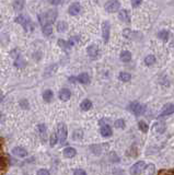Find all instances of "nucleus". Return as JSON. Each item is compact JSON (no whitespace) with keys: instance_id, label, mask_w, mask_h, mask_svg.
I'll return each mask as SVG.
<instances>
[{"instance_id":"obj_37","label":"nucleus","mask_w":174,"mask_h":175,"mask_svg":"<svg viewBox=\"0 0 174 175\" xmlns=\"http://www.w3.org/2000/svg\"><path fill=\"white\" fill-rule=\"evenodd\" d=\"M74 175H87L85 170H82V169H76L74 171Z\"/></svg>"},{"instance_id":"obj_13","label":"nucleus","mask_w":174,"mask_h":175,"mask_svg":"<svg viewBox=\"0 0 174 175\" xmlns=\"http://www.w3.org/2000/svg\"><path fill=\"white\" fill-rule=\"evenodd\" d=\"M58 96H59V99L61 101H68L70 97H71V92H70V90H68V89H61V90L59 91Z\"/></svg>"},{"instance_id":"obj_40","label":"nucleus","mask_w":174,"mask_h":175,"mask_svg":"<svg viewBox=\"0 0 174 175\" xmlns=\"http://www.w3.org/2000/svg\"><path fill=\"white\" fill-rule=\"evenodd\" d=\"M36 175H50V174L47 170H45V169H41V170L37 171Z\"/></svg>"},{"instance_id":"obj_30","label":"nucleus","mask_w":174,"mask_h":175,"mask_svg":"<svg viewBox=\"0 0 174 175\" xmlns=\"http://www.w3.org/2000/svg\"><path fill=\"white\" fill-rule=\"evenodd\" d=\"M155 62V57L153 55H148L144 58V64L147 66H151Z\"/></svg>"},{"instance_id":"obj_32","label":"nucleus","mask_w":174,"mask_h":175,"mask_svg":"<svg viewBox=\"0 0 174 175\" xmlns=\"http://www.w3.org/2000/svg\"><path fill=\"white\" fill-rule=\"evenodd\" d=\"M125 120L123 119V118H120V119H116L115 120V123H114V126L116 127V128H118V129H124L125 128Z\"/></svg>"},{"instance_id":"obj_42","label":"nucleus","mask_w":174,"mask_h":175,"mask_svg":"<svg viewBox=\"0 0 174 175\" xmlns=\"http://www.w3.org/2000/svg\"><path fill=\"white\" fill-rule=\"evenodd\" d=\"M141 1L142 0H131V5H133V7H138L141 3Z\"/></svg>"},{"instance_id":"obj_19","label":"nucleus","mask_w":174,"mask_h":175,"mask_svg":"<svg viewBox=\"0 0 174 175\" xmlns=\"http://www.w3.org/2000/svg\"><path fill=\"white\" fill-rule=\"evenodd\" d=\"M120 60L123 61V62H128L131 60V54H130V51L128 50H124V51H122V54H120Z\"/></svg>"},{"instance_id":"obj_10","label":"nucleus","mask_w":174,"mask_h":175,"mask_svg":"<svg viewBox=\"0 0 174 175\" xmlns=\"http://www.w3.org/2000/svg\"><path fill=\"white\" fill-rule=\"evenodd\" d=\"M100 132H101V135L103 136V137L107 138V137H111V136H112V128H111V126L109 125L104 124V125L101 126Z\"/></svg>"},{"instance_id":"obj_39","label":"nucleus","mask_w":174,"mask_h":175,"mask_svg":"<svg viewBox=\"0 0 174 175\" xmlns=\"http://www.w3.org/2000/svg\"><path fill=\"white\" fill-rule=\"evenodd\" d=\"M78 40H79V37H78V36H74V37H71V38H70L68 43H69L70 46H72V45H75Z\"/></svg>"},{"instance_id":"obj_2","label":"nucleus","mask_w":174,"mask_h":175,"mask_svg":"<svg viewBox=\"0 0 174 175\" xmlns=\"http://www.w3.org/2000/svg\"><path fill=\"white\" fill-rule=\"evenodd\" d=\"M57 136H58L59 142L61 145H64L67 140V136H68V129L64 123H59L57 125Z\"/></svg>"},{"instance_id":"obj_28","label":"nucleus","mask_w":174,"mask_h":175,"mask_svg":"<svg viewBox=\"0 0 174 175\" xmlns=\"http://www.w3.org/2000/svg\"><path fill=\"white\" fill-rule=\"evenodd\" d=\"M138 128H139L142 132H147L148 130H149V126H148V124L146 123V121H144V120H140L139 123H138Z\"/></svg>"},{"instance_id":"obj_7","label":"nucleus","mask_w":174,"mask_h":175,"mask_svg":"<svg viewBox=\"0 0 174 175\" xmlns=\"http://www.w3.org/2000/svg\"><path fill=\"white\" fill-rule=\"evenodd\" d=\"M120 8V3L117 0H111V1L105 3V10L107 11V12H111V13L118 11Z\"/></svg>"},{"instance_id":"obj_27","label":"nucleus","mask_w":174,"mask_h":175,"mask_svg":"<svg viewBox=\"0 0 174 175\" xmlns=\"http://www.w3.org/2000/svg\"><path fill=\"white\" fill-rule=\"evenodd\" d=\"M123 35L126 38H135V35H137V33L133 32L130 29H125L124 32H123Z\"/></svg>"},{"instance_id":"obj_14","label":"nucleus","mask_w":174,"mask_h":175,"mask_svg":"<svg viewBox=\"0 0 174 175\" xmlns=\"http://www.w3.org/2000/svg\"><path fill=\"white\" fill-rule=\"evenodd\" d=\"M81 11V5L78 3V2H75L69 7V13L71 15H77L80 13Z\"/></svg>"},{"instance_id":"obj_41","label":"nucleus","mask_w":174,"mask_h":175,"mask_svg":"<svg viewBox=\"0 0 174 175\" xmlns=\"http://www.w3.org/2000/svg\"><path fill=\"white\" fill-rule=\"evenodd\" d=\"M113 174H114V175H123V174H124V171L120 170V169H114V171H113Z\"/></svg>"},{"instance_id":"obj_16","label":"nucleus","mask_w":174,"mask_h":175,"mask_svg":"<svg viewBox=\"0 0 174 175\" xmlns=\"http://www.w3.org/2000/svg\"><path fill=\"white\" fill-rule=\"evenodd\" d=\"M63 153H64V156L70 159V158H74L77 154V150H76L75 148H72V147H67Z\"/></svg>"},{"instance_id":"obj_38","label":"nucleus","mask_w":174,"mask_h":175,"mask_svg":"<svg viewBox=\"0 0 174 175\" xmlns=\"http://www.w3.org/2000/svg\"><path fill=\"white\" fill-rule=\"evenodd\" d=\"M20 106L21 107H23V108H29V102L23 99V100L20 101Z\"/></svg>"},{"instance_id":"obj_34","label":"nucleus","mask_w":174,"mask_h":175,"mask_svg":"<svg viewBox=\"0 0 174 175\" xmlns=\"http://www.w3.org/2000/svg\"><path fill=\"white\" fill-rule=\"evenodd\" d=\"M57 141H58V136H57V132H53L52 136H50V147H54L56 143H57Z\"/></svg>"},{"instance_id":"obj_12","label":"nucleus","mask_w":174,"mask_h":175,"mask_svg":"<svg viewBox=\"0 0 174 175\" xmlns=\"http://www.w3.org/2000/svg\"><path fill=\"white\" fill-rule=\"evenodd\" d=\"M12 153L17 155V156H19V158H24V156L28 155V151L25 150L24 148H22V147H15L12 150Z\"/></svg>"},{"instance_id":"obj_6","label":"nucleus","mask_w":174,"mask_h":175,"mask_svg":"<svg viewBox=\"0 0 174 175\" xmlns=\"http://www.w3.org/2000/svg\"><path fill=\"white\" fill-rule=\"evenodd\" d=\"M15 22H18V23L23 25V27H24V30L26 31V32H30V31H32V29H33V23L31 22V20L28 19V18H25V16H23V15L18 16V18L15 19Z\"/></svg>"},{"instance_id":"obj_21","label":"nucleus","mask_w":174,"mask_h":175,"mask_svg":"<svg viewBox=\"0 0 174 175\" xmlns=\"http://www.w3.org/2000/svg\"><path fill=\"white\" fill-rule=\"evenodd\" d=\"M80 107H81V110H89L91 107H92V102L88 99H85L81 102V104H80Z\"/></svg>"},{"instance_id":"obj_25","label":"nucleus","mask_w":174,"mask_h":175,"mask_svg":"<svg viewBox=\"0 0 174 175\" xmlns=\"http://www.w3.org/2000/svg\"><path fill=\"white\" fill-rule=\"evenodd\" d=\"M169 32L168 31H165V30H162V31H160L159 33H158V37H159L160 40H162L163 42H166V40H169Z\"/></svg>"},{"instance_id":"obj_22","label":"nucleus","mask_w":174,"mask_h":175,"mask_svg":"<svg viewBox=\"0 0 174 175\" xmlns=\"http://www.w3.org/2000/svg\"><path fill=\"white\" fill-rule=\"evenodd\" d=\"M53 97H54V93H53V91L46 90L44 93H43V99H44V101L45 102H47V103L52 102Z\"/></svg>"},{"instance_id":"obj_24","label":"nucleus","mask_w":174,"mask_h":175,"mask_svg":"<svg viewBox=\"0 0 174 175\" xmlns=\"http://www.w3.org/2000/svg\"><path fill=\"white\" fill-rule=\"evenodd\" d=\"M118 78H120V81H123V82H128V81L131 79V75H130V73H128V72H125V71H123V72H120V73Z\"/></svg>"},{"instance_id":"obj_43","label":"nucleus","mask_w":174,"mask_h":175,"mask_svg":"<svg viewBox=\"0 0 174 175\" xmlns=\"http://www.w3.org/2000/svg\"><path fill=\"white\" fill-rule=\"evenodd\" d=\"M61 0H50V3L52 5H58Z\"/></svg>"},{"instance_id":"obj_17","label":"nucleus","mask_w":174,"mask_h":175,"mask_svg":"<svg viewBox=\"0 0 174 175\" xmlns=\"http://www.w3.org/2000/svg\"><path fill=\"white\" fill-rule=\"evenodd\" d=\"M77 81L80 82V83H82V84H88L90 82V77L87 72H83V73H81V75L77 77Z\"/></svg>"},{"instance_id":"obj_4","label":"nucleus","mask_w":174,"mask_h":175,"mask_svg":"<svg viewBox=\"0 0 174 175\" xmlns=\"http://www.w3.org/2000/svg\"><path fill=\"white\" fill-rule=\"evenodd\" d=\"M128 110H129L133 114H135L136 116H139L144 113L146 106L142 104H140V103H138V102H133V103H130V104L128 105Z\"/></svg>"},{"instance_id":"obj_15","label":"nucleus","mask_w":174,"mask_h":175,"mask_svg":"<svg viewBox=\"0 0 174 175\" xmlns=\"http://www.w3.org/2000/svg\"><path fill=\"white\" fill-rule=\"evenodd\" d=\"M118 18H120V20H122L123 22H126V23H129V22H130L129 13H128V11L125 10V9H123V10L120 11Z\"/></svg>"},{"instance_id":"obj_33","label":"nucleus","mask_w":174,"mask_h":175,"mask_svg":"<svg viewBox=\"0 0 174 175\" xmlns=\"http://www.w3.org/2000/svg\"><path fill=\"white\" fill-rule=\"evenodd\" d=\"M42 30H43V34L48 36V35H50L53 33V26L52 25H45V26H43Z\"/></svg>"},{"instance_id":"obj_9","label":"nucleus","mask_w":174,"mask_h":175,"mask_svg":"<svg viewBox=\"0 0 174 175\" xmlns=\"http://www.w3.org/2000/svg\"><path fill=\"white\" fill-rule=\"evenodd\" d=\"M102 36L104 38V42L107 43L109 38V22H103L102 24Z\"/></svg>"},{"instance_id":"obj_35","label":"nucleus","mask_w":174,"mask_h":175,"mask_svg":"<svg viewBox=\"0 0 174 175\" xmlns=\"http://www.w3.org/2000/svg\"><path fill=\"white\" fill-rule=\"evenodd\" d=\"M58 45H59L61 48H64V49H68L69 47H71V46L69 45V43L64 40H58Z\"/></svg>"},{"instance_id":"obj_23","label":"nucleus","mask_w":174,"mask_h":175,"mask_svg":"<svg viewBox=\"0 0 174 175\" xmlns=\"http://www.w3.org/2000/svg\"><path fill=\"white\" fill-rule=\"evenodd\" d=\"M153 130L159 132V134H162L164 130H165V124L164 123H155L153 125Z\"/></svg>"},{"instance_id":"obj_1","label":"nucleus","mask_w":174,"mask_h":175,"mask_svg":"<svg viewBox=\"0 0 174 175\" xmlns=\"http://www.w3.org/2000/svg\"><path fill=\"white\" fill-rule=\"evenodd\" d=\"M57 10L56 9H52V10H48L47 12H44L40 14L39 16V20H40V23L43 26L45 25H52V23H54L56 18H57Z\"/></svg>"},{"instance_id":"obj_11","label":"nucleus","mask_w":174,"mask_h":175,"mask_svg":"<svg viewBox=\"0 0 174 175\" xmlns=\"http://www.w3.org/2000/svg\"><path fill=\"white\" fill-rule=\"evenodd\" d=\"M87 51H88V55H89L91 58H93V59H95V58L99 56V48H98L96 45H90L89 47H88Z\"/></svg>"},{"instance_id":"obj_29","label":"nucleus","mask_w":174,"mask_h":175,"mask_svg":"<svg viewBox=\"0 0 174 175\" xmlns=\"http://www.w3.org/2000/svg\"><path fill=\"white\" fill-rule=\"evenodd\" d=\"M67 27H68V24L66 23V22H64V21H60V22H58L57 23V31L58 32H65L66 30H67Z\"/></svg>"},{"instance_id":"obj_5","label":"nucleus","mask_w":174,"mask_h":175,"mask_svg":"<svg viewBox=\"0 0 174 175\" xmlns=\"http://www.w3.org/2000/svg\"><path fill=\"white\" fill-rule=\"evenodd\" d=\"M144 167H146V163L144 161H138L136 162L134 165H131L130 167V174L131 175H140L141 173H144Z\"/></svg>"},{"instance_id":"obj_3","label":"nucleus","mask_w":174,"mask_h":175,"mask_svg":"<svg viewBox=\"0 0 174 175\" xmlns=\"http://www.w3.org/2000/svg\"><path fill=\"white\" fill-rule=\"evenodd\" d=\"M8 169V161L6 158V154L3 152V145L0 140V175H3Z\"/></svg>"},{"instance_id":"obj_45","label":"nucleus","mask_w":174,"mask_h":175,"mask_svg":"<svg viewBox=\"0 0 174 175\" xmlns=\"http://www.w3.org/2000/svg\"><path fill=\"white\" fill-rule=\"evenodd\" d=\"M2 120H3V114H2L1 112H0V123H1Z\"/></svg>"},{"instance_id":"obj_8","label":"nucleus","mask_w":174,"mask_h":175,"mask_svg":"<svg viewBox=\"0 0 174 175\" xmlns=\"http://www.w3.org/2000/svg\"><path fill=\"white\" fill-rule=\"evenodd\" d=\"M173 113H174V104H172V103H168V104H165L163 106V108H162V112H161L160 116H168V115L173 114Z\"/></svg>"},{"instance_id":"obj_44","label":"nucleus","mask_w":174,"mask_h":175,"mask_svg":"<svg viewBox=\"0 0 174 175\" xmlns=\"http://www.w3.org/2000/svg\"><path fill=\"white\" fill-rule=\"evenodd\" d=\"M69 80H70V82H76V81H77V78H75V77H70Z\"/></svg>"},{"instance_id":"obj_31","label":"nucleus","mask_w":174,"mask_h":175,"mask_svg":"<svg viewBox=\"0 0 174 175\" xmlns=\"http://www.w3.org/2000/svg\"><path fill=\"white\" fill-rule=\"evenodd\" d=\"M83 137V131L81 129H77L74 131V135H72V138L75 140H81Z\"/></svg>"},{"instance_id":"obj_26","label":"nucleus","mask_w":174,"mask_h":175,"mask_svg":"<svg viewBox=\"0 0 174 175\" xmlns=\"http://www.w3.org/2000/svg\"><path fill=\"white\" fill-rule=\"evenodd\" d=\"M23 5H24V0H14L13 2V8L17 11L23 9Z\"/></svg>"},{"instance_id":"obj_18","label":"nucleus","mask_w":174,"mask_h":175,"mask_svg":"<svg viewBox=\"0 0 174 175\" xmlns=\"http://www.w3.org/2000/svg\"><path fill=\"white\" fill-rule=\"evenodd\" d=\"M37 129H39V132H40V137L41 139L45 141L46 140V132H47V128H46V126L44 124H40V125L37 126Z\"/></svg>"},{"instance_id":"obj_36","label":"nucleus","mask_w":174,"mask_h":175,"mask_svg":"<svg viewBox=\"0 0 174 175\" xmlns=\"http://www.w3.org/2000/svg\"><path fill=\"white\" fill-rule=\"evenodd\" d=\"M56 69H57V65H54V66H52V67H50L48 69L45 71V75H52L55 71H56Z\"/></svg>"},{"instance_id":"obj_20","label":"nucleus","mask_w":174,"mask_h":175,"mask_svg":"<svg viewBox=\"0 0 174 175\" xmlns=\"http://www.w3.org/2000/svg\"><path fill=\"white\" fill-rule=\"evenodd\" d=\"M154 173H155V166H154V164L146 165L144 171V175H154Z\"/></svg>"}]
</instances>
